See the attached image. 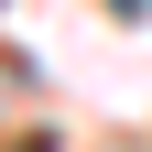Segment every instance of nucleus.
<instances>
[{
    "label": "nucleus",
    "mask_w": 152,
    "mask_h": 152,
    "mask_svg": "<svg viewBox=\"0 0 152 152\" xmlns=\"http://www.w3.org/2000/svg\"><path fill=\"white\" fill-rule=\"evenodd\" d=\"M109 11H130V0H109Z\"/></svg>",
    "instance_id": "nucleus-1"
}]
</instances>
